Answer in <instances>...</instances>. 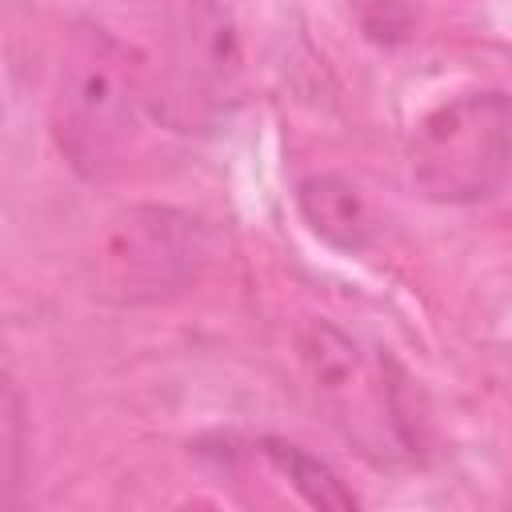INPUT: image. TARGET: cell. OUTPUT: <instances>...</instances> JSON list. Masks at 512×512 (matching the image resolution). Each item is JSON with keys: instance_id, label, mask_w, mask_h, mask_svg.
Here are the masks:
<instances>
[{"instance_id": "obj_5", "label": "cell", "mask_w": 512, "mask_h": 512, "mask_svg": "<svg viewBox=\"0 0 512 512\" xmlns=\"http://www.w3.org/2000/svg\"><path fill=\"white\" fill-rule=\"evenodd\" d=\"M208 260V228L172 204L120 212L100 248V292L116 304H164L188 292Z\"/></svg>"}, {"instance_id": "obj_2", "label": "cell", "mask_w": 512, "mask_h": 512, "mask_svg": "<svg viewBox=\"0 0 512 512\" xmlns=\"http://www.w3.org/2000/svg\"><path fill=\"white\" fill-rule=\"evenodd\" d=\"M144 100L140 60L108 28L80 20L60 40L48 124L64 164L84 180H104L132 144Z\"/></svg>"}, {"instance_id": "obj_7", "label": "cell", "mask_w": 512, "mask_h": 512, "mask_svg": "<svg viewBox=\"0 0 512 512\" xmlns=\"http://www.w3.org/2000/svg\"><path fill=\"white\" fill-rule=\"evenodd\" d=\"M296 212L312 236H320L328 248H336L344 256L364 252L376 236L364 196L356 192V184H348L336 172L304 176L296 184Z\"/></svg>"}, {"instance_id": "obj_6", "label": "cell", "mask_w": 512, "mask_h": 512, "mask_svg": "<svg viewBox=\"0 0 512 512\" xmlns=\"http://www.w3.org/2000/svg\"><path fill=\"white\" fill-rule=\"evenodd\" d=\"M196 456L212 460L228 480L240 476H268L292 488L312 508H356L360 496L324 464L316 452H308L296 440L284 436H212L196 440Z\"/></svg>"}, {"instance_id": "obj_1", "label": "cell", "mask_w": 512, "mask_h": 512, "mask_svg": "<svg viewBox=\"0 0 512 512\" xmlns=\"http://www.w3.org/2000/svg\"><path fill=\"white\" fill-rule=\"evenodd\" d=\"M296 348L316 408L364 464L380 472L424 464L428 424L416 408L408 372L384 348L332 320H308Z\"/></svg>"}, {"instance_id": "obj_4", "label": "cell", "mask_w": 512, "mask_h": 512, "mask_svg": "<svg viewBox=\"0 0 512 512\" xmlns=\"http://www.w3.org/2000/svg\"><path fill=\"white\" fill-rule=\"evenodd\" d=\"M240 84V36L216 0H176L164 40V64L152 88V112L172 132L212 128Z\"/></svg>"}, {"instance_id": "obj_8", "label": "cell", "mask_w": 512, "mask_h": 512, "mask_svg": "<svg viewBox=\"0 0 512 512\" xmlns=\"http://www.w3.org/2000/svg\"><path fill=\"white\" fill-rule=\"evenodd\" d=\"M0 504L16 508L20 488H24V472H28V432H24V400L16 392V384H4V404H0Z\"/></svg>"}, {"instance_id": "obj_3", "label": "cell", "mask_w": 512, "mask_h": 512, "mask_svg": "<svg viewBox=\"0 0 512 512\" xmlns=\"http://www.w3.org/2000/svg\"><path fill=\"white\" fill-rule=\"evenodd\" d=\"M512 176V96L460 92L424 112L408 140V180L428 204L464 208L496 196Z\"/></svg>"}]
</instances>
